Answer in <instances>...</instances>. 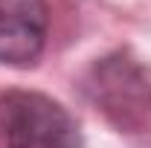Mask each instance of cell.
Here are the masks:
<instances>
[{"label":"cell","instance_id":"3","mask_svg":"<svg viewBox=\"0 0 151 148\" xmlns=\"http://www.w3.org/2000/svg\"><path fill=\"white\" fill-rule=\"evenodd\" d=\"M50 29V9L44 0H0V64H35Z\"/></svg>","mask_w":151,"mask_h":148},{"label":"cell","instance_id":"1","mask_svg":"<svg viewBox=\"0 0 151 148\" xmlns=\"http://www.w3.org/2000/svg\"><path fill=\"white\" fill-rule=\"evenodd\" d=\"M81 93L119 134L151 131V67L134 52L96 58L81 75Z\"/></svg>","mask_w":151,"mask_h":148},{"label":"cell","instance_id":"2","mask_svg":"<svg viewBox=\"0 0 151 148\" xmlns=\"http://www.w3.org/2000/svg\"><path fill=\"white\" fill-rule=\"evenodd\" d=\"M0 137L6 148H84L78 119L52 96L35 90L0 96Z\"/></svg>","mask_w":151,"mask_h":148}]
</instances>
